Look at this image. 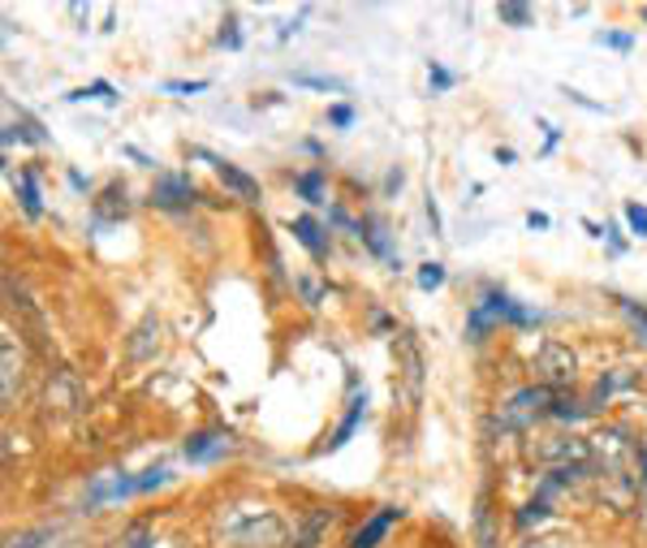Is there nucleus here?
I'll return each instance as SVG.
<instances>
[{
    "label": "nucleus",
    "mask_w": 647,
    "mask_h": 548,
    "mask_svg": "<svg viewBox=\"0 0 647 548\" xmlns=\"http://www.w3.org/2000/svg\"><path fill=\"white\" fill-rule=\"evenodd\" d=\"M220 540L234 548H281L285 545V523L268 505H225L216 518Z\"/></svg>",
    "instance_id": "1"
},
{
    "label": "nucleus",
    "mask_w": 647,
    "mask_h": 548,
    "mask_svg": "<svg viewBox=\"0 0 647 548\" xmlns=\"http://www.w3.org/2000/svg\"><path fill=\"white\" fill-rule=\"evenodd\" d=\"M552 389H544V385H527V389H518L514 398L500 406L497 423L505 428V432H527V428H536L540 419H548L552 415Z\"/></svg>",
    "instance_id": "2"
},
{
    "label": "nucleus",
    "mask_w": 647,
    "mask_h": 548,
    "mask_svg": "<svg viewBox=\"0 0 647 548\" xmlns=\"http://www.w3.org/2000/svg\"><path fill=\"white\" fill-rule=\"evenodd\" d=\"M536 372H540L544 389H570L574 376H579V358L565 342H544L536 350Z\"/></svg>",
    "instance_id": "3"
},
{
    "label": "nucleus",
    "mask_w": 647,
    "mask_h": 548,
    "mask_svg": "<svg viewBox=\"0 0 647 548\" xmlns=\"http://www.w3.org/2000/svg\"><path fill=\"white\" fill-rule=\"evenodd\" d=\"M148 203L160 207V212H191L200 203V191H195V182L186 173H160L155 186H151Z\"/></svg>",
    "instance_id": "4"
},
{
    "label": "nucleus",
    "mask_w": 647,
    "mask_h": 548,
    "mask_svg": "<svg viewBox=\"0 0 647 548\" xmlns=\"http://www.w3.org/2000/svg\"><path fill=\"white\" fill-rule=\"evenodd\" d=\"M87 406V394H83V380L69 372V367H56L48 376V415L56 419H69Z\"/></svg>",
    "instance_id": "5"
},
{
    "label": "nucleus",
    "mask_w": 647,
    "mask_h": 548,
    "mask_svg": "<svg viewBox=\"0 0 647 548\" xmlns=\"http://www.w3.org/2000/svg\"><path fill=\"white\" fill-rule=\"evenodd\" d=\"M195 155H203L212 169H216V178H220V186L229 191V195H238L242 203H259V182L250 178L247 169H238V164H229V160H220V155H212V151L195 148Z\"/></svg>",
    "instance_id": "6"
},
{
    "label": "nucleus",
    "mask_w": 647,
    "mask_h": 548,
    "mask_svg": "<svg viewBox=\"0 0 647 548\" xmlns=\"http://www.w3.org/2000/svg\"><path fill=\"white\" fill-rule=\"evenodd\" d=\"M536 458L548 462V466H583L592 458V445L579 441V437H552V441L536 449Z\"/></svg>",
    "instance_id": "7"
},
{
    "label": "nucleus",
    "mask_w": 647,
    "mask_h": 548,
    "mask_svg": "<svg viewBox=\"0 0 647 548\" xmlns=\"http://www.w3.org/2000/svg\"><path fill=\"white\" fill-rule=\"evenodd\" d=\"M587 445H592V453L604 462V475H622V466H626V458H630L626 432H600V437H592Z\"/></svg>",
    "instance_id": "8"
},
{
    "label": "nucleus",
    "mask_w": 647,
    "mask_h": 548,
    "mask_svg": "<svg viewBox=\"0 0 647 548\" xmlns=\"http://www.w3.org/2000/svg\"><path fill=\"white\" fill-rule=\"evenodd\" d=\"M234 449V437L229 432H220V428H212V432H195L182 453H186V462H216V458H225Z\"/></svg>",
    "instance_id": "9"
},
{
    "label": "nucleus",
    "mask_w": 647,
    "mask_h": 548,
    "mask_svg": "<svg viewBox=\"0 0 647 548\" xmlns=\"http://www.w3.org/2000/svg\"><path fill=\"white\" fill-rule=\"evenodd\" d=\"M401 518L398 505H385V509H376L358 531H354V540H349V548H380V540L389 536V527Z\"/></svg>",
    "instance_id": "10"
},
{
    "label": "nucleus",
    "mask_w": 647,
    "mask_h": 548,
    "mask_svg": "<svg viewBox=\"0 0 647 548\" xmlns=\"http://www.w3.org/2000/svg\"><path fill=\"white\" fill-rule=\"evenodd\" d=\"M290 234L299 238L302 247L311 250L315 259H324L328 255V238H324V225L315 221V216H299V221H290Z\"/></svg>",
    "instance_id": "11"
},
{
    "label": "nucleus",
    "mask_w": 647,
    "mask_h": 548,
    "mask_svg": "<svg viewBox=\"0 0 647 548\" xmlns=\"http://www.w3.org/2000/svg\"><path fill=\"white\" fill-rule=\"evenodd\" d=\"M13 191H18V203H22V212H26L31 221H40V216H44V203H40V182H35V169H22V173H18V182H13Z\"/></svg>",
    "instance_id": "12"
},
{
    "label": "nucleus",
    "mask_w": 647,
    "mask_h": 548,
    "mask_svg": "<svg viewBox=\"0 0 647 548\" xmlns=\"http://www.w3.org/2000/svg\"><path fill=\"white\" fill-rule=\"evenodd\" d=\"M294 191H299L311 207H324V203H328V178H324V169H306V173H299V178H294Z\"/></svg>",
    "instance_id": "13"
},
{
    "label": "nucleus",
    "mask_w": 647,
    "mask_h": 548,
    "mask_svg": "<svg viewBox=\"0 0 647 548\" xmlns=\"http://www.w3.org/2000/svg\"><path fill=\"white\" fill-rule=\"evenodd\" d=\"M126 212H130V195H126V186H121V182L104 186L100 200H96V216H100V221H121Z\"/></svg>",
    "instance_id": "14"
},
{
    "label": "nucleus",
    "mask_w": 647,
    "mask_h": 548,
    "mask_svg": "<svg viewBox=\"0 0 647 548\" xmlns=\"http://www.w3.org/2000/svg\"><path fill=\"white\" fill-rule=\"evenodd\" d=\"M160 320L155 315H148L139 329H134V337H130V358H151L155 350H160Z\"/></svg>",
    "instance_id": "15"
},
{
    "label": "nucleus",
    "mask_w": 647,
    "mask_h": 548,
    "mask_svg": "<svg viewBox=\"0 0 647 548\" xmlns=\"http://www.w3.org/2000/svg\"><path fill=\"white\" fill-rule=\"evenodd\" d=\"M0 358H4V389H0V398H4V406H13V394H18V385H22V363H18V354H13V337H9V333H4Z\"/></svg>",
    "instance_id": "16"
},
{
    "label": "nucleus",
    "mask_w": 647,
    "mask_h": 548,
    "mask_svg": "<svg viewBox=\"0 0 647 548\" xmlns=\"http://www.w3.org/2000/svg\"><path fill=\"white\" fill-rule=\"evenodd\" d=\"M358 243L371 250V255H385V259H393V250H389V238H385V225H380V221H371V216H367V221L358 225ZM393 268H401V259H393Z\"/></svg>",
    "instance_id": "17"
},
{
    "label": "nucleus",
    "mask_w": 647,
    "mask_h": 548,
    "mask_svg": "<svg viewBox=\"0 0 647 548\" xmlns=\"http://www.w3.org/2000/svg\"><path fill=\"white\" fill-rule=\"evenodd\" d=\"M497 18H500V26H514V31L536 26V9H531V4H522V0H500Z\"/></svg>",
    "instance_id": "18"
},
{
    "label": "nucleus",
    "mask_w": 647,
    "mask_h": 548,
    "mask_svg": "<svg viewBox=\"0 0 647 548\" xmlns=\"http://www.w3.org/2000/svg\"><path fill=\"white\" fill-rule=\"evenodd\" d=\"M398 350H401V358H406V380H410V394H419V385H423V358H419L414 337H410V333H398Z\"/></svg>",
    "instance_id": "19"
},
{
    "label": "nucleus",
    "mask_w": 647,
    "mask_h": 548,
    "mask_svg": "<svg viewBox=\"0 0 647 548\" xmlns=\"http://www.w3.org/2000/svg\"><path fill=\"white\" fill-rule=\"evenodd\" d=\"M635 385V372H626V367H613V372H604L596 380V398H592V406H600V401H608L617 389H630Z\"/></svg>",
    "instance_id": "20"
},
{
    "label": "nucleus",
    "mask_w": 647,
    "mask_h": 548,
    "mask_svg": "<svg viewBox=\"0 0 647 548\" xmlns=\"http://www.w3.org/2000/svg\"><path fill=\"white\" fill-rule=\"evenodd\" d=\"M363 410H367V398L363 394H354V401H349V410H346V419H342V428H337V437L328 441V449H342L354 437V428L363 423Z\"/></svg>",
    "instance_id": "21"
},
{
    "label": "nucleus",
    "mask_w": 647,
    "mask_h": 548,
    "mask_svg": "<svg viewBox=\"0 0 647 548\" xmlns=\"http://www.w3.org/2000/svg\"><path fill=\"white\" fill-rule=\"evenodd\" d=\"M65 100L69 104H83V100H100V104H108V108H117V104H121V96H117V87H112V83H91V87H78V92H69V96H65Z\"/></svg>",
    "instance_id": "22"
},
{
    "label": "nucleus",
    "mask_w": 647,
    "mask_h": 548,
    "mask_svg": "<svg viewBox=\"0 0 647 548\" xmlns=\"http://www.w3.org/2000/svg\"><path fill=\"white\" fill-rule=\"evenodd\" d=\"M587 415H596V406H592V401H574V398L552 401V419H561V423H583Z\"/></svg>",
    "instance_id": "23"
},
{
    "label": "nucleus",
    "mask_w": 647,
    "mask_h": 548,
    "mask_svg": "<svg viewBox=\"0 0 647 548\" xmlns=\"http://www.w3.org/2000/svg\"><path fill=\"white\" fill-rule=\"evenodd\" d=\"M108 548H155V536H151L148 523H134V527H126Z\"/></svg>",
    "instance_id": "24"
},
{
    "label": "nucleus",
    "mask_w": 647,
    "mask_h": 548,
    "mask_svg": "<svg viewBox=\"0 0 647 548\" xmlns=\"http://www.w3.org/2000/svg\"><path fill=\"white\" fill-rule=\"evenodd\" d=\"M552 518V505H548L544 497H536V501H527L522 509H518V527L527 531V527H540V523H548Z\"/></svg>",
    "instance_id": "25"
},
{
    "label": "nucleus",
    "mask_w": 647,
    "mask_h": 548,
    "mask_svg": "<svg viewBox=\"0 0 647 548\" xmlns=\"http://www.w3.org/2000/svg\"><path fill=\"white\" fill-rule=\"evenodd\" d=\"M428 87H432V96H445V92L457 87V74L445 69L441 61H428Z\"/></svg>",
    "instance_id": "26"
},
{
    "label": "nucleus",
    "mask_w": 647,
    "mask_h": 548,
    "mask_svg": "<svg viewBox=\"0 0 647 548\" xmlns=\"http://www.w3.org/2000/svg\"><path fill=\"white\" fill-rule=\"evenodd\" d=\"M294 83H299V87H315V92H337V96H346L349 92L342 78H328V74H294Z\"/></svg>",
    "instance_id": "27"
},
{
    "label": "nucleus",
    "mask_w": 647,
    "mask_h": 548,
    "mask_svg": "<svg viewBox=\"0 0 647 548\" xmlns=\"http://www.w3.org/2000/svg\"><path fill=\"white\" fill-rule=\"evenodd\" d=\"M52 540V527H35V531H18V536H9L4 548H44Z\"/></svg>",
    "instance_id": "28"
},
{
    "label": "nucleus",
    "mask_w": 647,
    "mask_h": 548,
    "mask_svg": "<svg viewBox=\"0 0 647 548\" xmlns=\"http://www.w3.org/2000/svg\"><path fill=\"white\" fill-rule=\"evenodd\" d=\"M414 281H419V290H428V294H432V290H441V286H445V264H436V259H432V264H423Z\"/></svg>",
    "instance_id": "29"
},
{
    "label": "nucleus",
    "mask_w": 647,
    "mask_h": 548,
    "mask_svg": "<svg viewBox=\"0 0 647 548\" xmlns=\"http://www.w3.org/2000/svg\"><path fill=\"white\" fill-rule=\"evenodd\" d=\"M488 329H493V315H488V311L475 302V307H471V320H466V333H471V342H484V337H488Z\"/></svg>",
    "instance_id": "30"
},
{
    "label": "nucleus",
    "mask_w": 647,
    "mask_h": 548,
    "mask_svg": "<svg viewBox=\"0 0 647 548\" xmlns=\"http://www.w3.org/2000/svg\"><path fill=\"white\" fill-rule=\"evenodd\" d=\"M216 44H220V49H229V52L242 49V26H238V18H234V13L220 22V35H216Z\"/></svg>",
    "instance_id": "31"
},
{
    "label": "nucleus",
    "mask_w": 647,
    "mask_h": 548,
    "mask_svg": "<svg viewBox=\"0 0 647 548\" xmlns=\"http://www.w3.org/2000/svg\"><path fill=\"white\" fill-rule=\"evenodd\" d=\"M622 216H626L630 234H635V238H644V243H647V207H644V203H626V207H622Z\"/></svg>",
    "instance_id": "32"
},
{
    "label": "nucleus",
    "mask_w": 647,
    "mask_h": 548,
    "mask_svg": "<svg viewBox=\"0 0 647 548\" xmlns=\"http://www.w3.org/2000/svg\"><path fill=\"white\" fill-rule=\"evenodd\" d=\"M596 44L613 52H630L635 49V35H626V31H596Z\"/></svg>",
    "instance_id": "33"
},
{
    "label": "nucleus",
    "mask_w": 647,
    "mask_h": 548,
    "mask_svg": "<svg viewBox=\"0 0 647 548\" xmlns=\"http://www.w3.org/2000/svg\"><path fill=\"white\" fill-rule=\"evenodd\" d=\"M475 523H479V545L493 548V514H488V497H479V509H475Z\"/></svg>",
    "instance_id": "34"
},
{
    "label": "nucleus",
    "mask_w": 647,
    "mask_h": 548,
    "mask_svg": "<svg viewBox=\"0 0 647 548\" xmlns=\"http://www.w3.org/2000/svg\"><path fill=\"white\" fill-rule=\"evenodd\" d=\"M169 484V466H151L139 475V493H155V488H164Z\"/></svg>",
    "instance_id": "35"
},
{
    "label": "nucleus",
    "mask_w": 647,
    "mask_h": 548,
    "mask_svg": "<svg viewBox=\"0 0 647 548\" xmlns=\"http://www.w3.org/2000/svg\"><path fill=\"white\" fill-rule=\"evenodd\" d=\"M328 126H333V130H349V126H354V108H349V104H333V108H328Z\"/></svg>",
    "instance_id": "36"
},
{
    "label": "nucleus",
    "mask_w": 647,
    "mask_h": 548,
    "mask_svg": "<svg viewBox=\"0 0 647 548\" xmlns=\"http://www.w3.org/2000/svg\"><path fill=\"white\" fill-rule=\"evenodd\" d=\"M207 87H212L207 78H195V83H164L169 96H200V92H207Z\"/></svg>",
    "instance_id": "37"
},
{
    "label": "nucleus",
    "mask_w": 647,
    "mask_h": 548,
    "mask_svg": "<svg viewBox=\"0 0 647 548\" xmlns=\"http://www.w3.org/2000/svg\"><path fill=\"white\" fill-rule=\"evenodd\" d=\"M622 311L630 315V324H635V329H639V333L647 337V307H639V302H630V299H622Z\"/></svg>",
    "instance_id": "38"
},
{
    "label": "nucleus",
    "mask_w": 647,
    "mask_h": 548,
    "mask_svg": "<svg viewBox=\"0 0 647 548\" xmlns=\"http://www.w3.org/2000/svg\"><path fill=\"white\" fill-rule=\"evenodd\" d=\"M423 212H428V225H432V238H445V225H441V207H436V200L428 195V203H423Z\"/></svg>",
    "instance_id": "39"
},
{
    "label": "nucleus",
    "mask_w": 647,
    "mask_h": 548,
    "mask_svg": "<svg viewBox=\"0 0 647 548\" xmlns=\"http://www.w3.org/2000/svg\"><path fill=\"white\" fill-rule=\"evenodd\" d=\"M565 100H570V104H579V108H587V112H604V104L587 100L583 92H570V87H565Z\"/></svg>",
    "instance_id": "40"
},
{
    "label": "nucleus",
    "mask_w": 647,
    "mask_h": 548,
    "mask_svg": "<svg viewBox=\"0 0 647 548\" xmlns=\"http://www.w3.org/2000/svg\"><path fill=\"white\" fill-rule=\"evenodd\" d=\"M299 290L306 294V307H320V290H315L311 281H299Z\"/></svg>",
    "instance_id": "41"
},
{
    "label": "nucleus",
    "mask_w": 647,
    "mask_h": 548,
    "mask_svg": "<svg viewBox=\"0 0 647 548\" xmlns=\"http://www.w3.org/2000/svg\"><path fill=\"white\" fill-rule=\"evenodd\" d=\"M527 225H531V229H548L552 221H548L544 212H527Z\"/></svg>",
    "instance_id": "42"
},
{
    "label": "nucleus",
    "mask_w": 647,
    "mask_h": 548,
    "mask_svg": "<svg viewBox=\"0 0 647 548\" xmlns=\"http://www.w3.org/2000/svg\"><path fill=\"white\" fill-rule=\"evenodd\" d=\"M121 151H126V155H130L134 164H143V169H151V164H155V160H151V155H143L139 148H121Z\"/></svg>",
    "instance_id": "43"
},
{
    "label": "nucleus",
    "mask_w": 647,
    "mask_h": 548,
    "mask_svg": "<svg viewBox=\"0 0 647 548\" xmlns=\"http://www.w3.org/2000/svg\"><path fill=\"white\" fill-rule=\"evenodd\" d=\"M544 139H548L544 151H552V148H557V139H561V130H557V126H548V121H544Z\"/></svg>",
    "instance_id": "44"
},
{
    "label": "nucleus",
    "mask_w": 647,
    "mask_h": 548,
    "mask_svg": "<svg viewBox=\"0 0 647 548\" xmlns=\"http://www.w3.org/2000/svg\"><path fill=\"white\" fill-rule=\"evenodd\" d=\"M518 548H565V540H527V545Z\"/></svg>",
    "instance_id": "45"
},
{
    "label": "nucleus",
    "mask_w": 647,
    "mask_h": 548,
    "mask_svg": "<svg viewBox=\"0 0 647 548\" xmlns=\"http://www.w3.org/2000/svg\"><path fill=\"white\" fill-rule=\"evenodd\" d=\"M518 160V151L514 148H497V164H514Z\"/></svg>",
    "instance_id": "46"
},
{
    "label": "nucleus",
    "mask_w": 647,
    "mask_h": 548,
    "mask_svg": "<svg viewBox=\"0 0 647 548\" xmlns=\"http://www.w3.org/2000/svg\"><path fill=\"white\" fill-rule=\"evenodd\" d=\"M385 191H401V169H393V173L385 178Z\"/></svg>",
    "instance_id": "47"
},
{
    "label": "nucleus",
    "mask_w": 647,
    "mask_h": 548,
    "mask_svg": "<svg viewBox=\"0 0 647 548\" xmlns=\"http://www.w3.org/2000/svg\"><path fill=\"white\" fill-rule=\"evenodd\" d=\"M69 186H74V191H87V178L74 169V173H69Z\"/></svg>",
    "instance_id": "48"
},
{
    "label": "nucleus",
    "mask_w": 647,
    "mask_h": 548,
    "mask_svg": "<svg viewBox=\"0 0 647 548\" xmlns=\"http://www.w3.org/2000/svg\"><path fill=\"white\" fill-rule=\"evenodd\" d=\"M639 458H644V480H647V449H639Z\"/></svg>",
    "instance_id": "49"
},
{
    "label": "nucleus",
    "mask_w": 647,
    "mask_h": 548,
    "mask_svg": "<svg viewBox=\"0 0 647 548\" xmlns=\"http://www.w3.org/2000/svg\"><path fill=\"white\" fill-rule=\"evenodd\" d=\"M644 26H647V9H644Z\"/></svg>",
    "instance_id": "50"
}]
</instances>
